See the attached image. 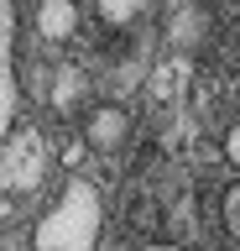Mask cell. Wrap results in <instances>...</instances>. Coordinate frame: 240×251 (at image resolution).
Returning <instances> with one entry per match:
<instances>
[{"mask_svg":"<svg viewBox=\"0 0 240 251\" xmlns=\"http://www.w3.org/2000/svg\"><path fill=\"white\" fill-rule=\"evenodd\" d=\"M224 225H230V230L240 235V183L230 188V194H224Z\"/></svg>","mask_w":240,"mask_h":251,"instance_id":"obj_6","label":"cell"},{"mask_svg":"<svg viewBox=\"0 0 240 251\" xmlns=\"http://www.w3.org/2000/svg\"><path fill=\"white\" fill-rule=\"evenodd\" d=\"M94 241H99V194L84 178H73L58 209H47V220L37 225V251H94Z\"/></svg>","mask_w":240,"mask_h":251,"instance_id":"obj_1","label":"cell"},{"mask_svg":"<svg viewBox=\"0 0 240 251\" xmlns=\"http://www.w3.org/2000/svg\"><path fill=\"white\" fill-rule=\"evenodd\" d=\"M37 31L47 37V42H63L79 31V5L73 0H42L37 5Z\"/></svg>","mask_w":240,"mask_h":251,"instance_id":"obj_3","label":"cell"},{"mask_svg":"<svg viewBox=\"0 0 240 251\" xmlns=\"http://www.w3.org/2000/svg\"><path fill=\"white\" fill-rule=\"evenodd\" d=\"M146 0H99V11H105V21H131V16L141 11Z\"/></svg>","mask_w":240,"mask_h":251,"instance_id":"obj_5","label":"cell"},{"mask_svg":"<svg viewBox=\"0 0 240 251\" xmlns=\"http://www.w3.org/2000/svg\"><path fill=\"white\" fill-rule=\"evenodd\" d=\"M16 115V0H0V131Z\"/></svg>","mask_w":240,"mask_h":251,"instance_id":"obj_2","label":"cell"},{"mask_svg":"<svg viewBox=\"0 0 240 251\" xmlns=\"http://www.w3.org/2000/svg\"><path fill=\"white\" fill-rule=\"evenodd\" d=\"M224 157L240 168V126H230V136H224Z\"/></svg>","mask_w":240,"mask_h":251,"instance_id":"obj_7","label":"cell"},{"mask_svg":"<svg viewBox=\"0 0 240 251\" xmlns=\"http://www.w3.org/2000/svg\"><path fill=\"white\" fill-rule=\"evenodd\" d=\"M126 110H115V105H105V110H94L89 115V147L94 152H115L120 141H126Z\"/></svg>","mask_w":240,"mask_h":251,"instance_id":"obj_4","label":"cell"},{"mask_svg":"<svg viewBox=\"0 0 240 251\" xmlns=\"http://www.w3.org/2000/svg\"><path fill=\"white\" fill-rule=\"evenodd\" d=\"M146 251H183L177 241H157V246H146Z\"/></svg>","mask_w":240,"mask_h":251,"instance_id":"obj_8","label":"cell"}]
</instances>
